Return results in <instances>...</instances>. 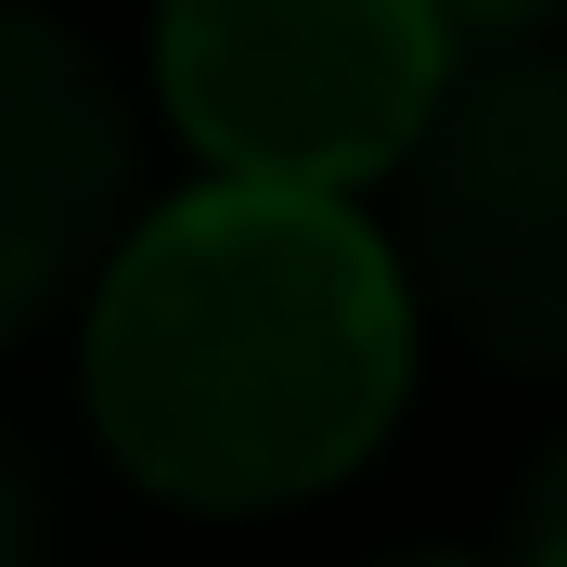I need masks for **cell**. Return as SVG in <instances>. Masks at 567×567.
Wrapping results in <instances>:
<instances>
[{"mask_svg": "<svg viewBox=\"0 0 567 567\" xmlns=\"http://www.w3.org/2000/svg\"><path fill=\"white\" fill-rule=\"evenodd\" d=\"M413 388V284L310 181H219L130 219L91 297V425L194 516L336 491Z\"/></svg>", "mask_w": 567, "mask_h": 567, "instance_id": "cell-1", "label": "cell"}, {"mask_svg": "<svg viewBox=\"0 0 567 567\" xmlns=\"http://www.w3.org/2000/svg\"><path fill=\"white\" fill-rule=\"evenodd\" d=\"M155 91L219 181H349L400 168L452 91L439 0H168Z\"/></svg>", "mask_w": 567, "mask_h": 567, "instance_id": "cell-2", "label": "cell"}, {"mask_svg": "<svg viewBox=\"0 0 567 567\" xmlns=\"http://www.w3.org/2000/svg\"><path fill=\"white\" fill-rule=\"evenodd\" d=\"M413 271L516 374H567V52L439 91L413 130Z\"/></svg>", "mask_w": 567, "mask_h": 567, "instance_id": "cell-3", "label": "cell"}, {"mask_svg": "<svg viewBox=\"0 0 567 567\" xmlns=\"http://www.w3.org/2000/svg\"><path fill=\"white\" fill-rule=\"evenodd\" d=\"M130 116H116L91 39L0 0V336H27L52 297L104 271L130 233Z\"/></svg>", "mask_w": 567, "mask_h": 567, "instance_id": "cell-4", "label": "cell"}, {"mask_svg": "<svg viewBox=\"0 0 567 567\" xmlns=\"http://www.w3.org/2000/svg\"><path fill=\"white\" fill-rule=\"evenodd\" d=\"M516 567H567V439L529 464V491H516Z\"/></svg>", "mask_w": 567, "mask_h": 567, "instance_id": "cell-5", "label": "cell"}, {"mask_svg": "<svg viewBox=\"0 0 567 567\" xmlns=\"http://www.w3.org/2000/svg\"><path fill=\"white\" fill-rule=\"evenodd\" d=\"M0 567H39V477L13 464V439H0Z\"/></svg>", "mask_w": 567, "mask_h": 567, "instance_id": "cell-6", "label": "cell"}, {"mask_svg": "<svg viewBox=\"0 0 567 567\" xmlns=\"http://www.w3.org/2000/svg\"><path fill=\"white\" fill-rule=\"evenodd\" d=\"M439 13H464V27H529V13H555V0H439Z\"/></svg>", "mask_w": 567, "mask_h": 567, "instance_id": "cell-7", "label": "cell"}, {"mask_svg": "<svg viewBox=\"0 0 567 567\" xmlns=\"http://www.w3.org/2000/svg\"><path fill=\"white\" fill-rule=\"evenodd\" d=\"M413 567H477V555H413Z\"/></svg>", "mask_w": 567, "mask_h": 567, "instance_id": "cell-8", "label": "cell"}]
</instances>
